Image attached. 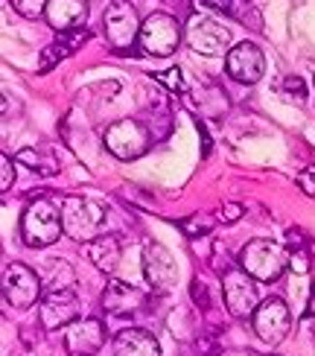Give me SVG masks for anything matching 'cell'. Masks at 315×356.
<instances>
[{"label": "cell", "instance_id": "cell-1", "mask_svg": "<svg viewBox=\"0 0 315 356\" xmlns=\"http://www.w3.org/2000/svg\"><path fill=\"white\" fill-rule=\"evenodd\" d=\"M65 234V222H62V207L53 199H35L24 207L21 216V236L29 248H47L58 243V236Z\"/></svg>", "mask_w": 315, "mask_h": 356}, {"label": "cell", "instance_id": "cell-2", "mask_svg": "<svg viewBox=\"0 0 315 356\" xmlns=\"http://www.w3.org/2000/svg\"><path fill=\"white\" fill-rule=\"evenodd\" d=\"M292 263V251L272 240H251L239 251V266L257 280V284H275Z\"/></svg>", "mask_w": 315, "mask_h": 356}, {"label": "cell", "instance_id": "cell-3", "mask_svg": "<svg viewBox=\"0 0 315 356\" xmlns=\"http://www.w3.org/2000/svg\"><path fill=\"white\" fill-rule=\"evenodd\" d=\"M105 219H108V207L94 202V199H79L70 196L62 202V222H65V234L76 243H91L105 231Z\"/></svg>", "mask_w": 315, "mask_h": 356}, {"label": "cell", "instance_id": "cell-4", "mask_svg": "<svg viewBox=\"0 0 315 356\" xmlns=\"http://www.w3.org/2000/svg\"><path fill=\"white\" fill-rule=\"evenodd\" d=\"M102 143L117 161H138L152 146V131L140 120H117L105 129Z\"/></svg>", "mask_w": 315, "mask_h": 356}, {"label": "cell", "instance_id": "cell-5", "mask_svg": "<svg viewBox=\"0 0 315 356\" xmlns=\"http://www.w3.org/2000/svg\"><path fill=\"white\" fill-rule=\"evenodd\" d=\"M140 26L143 24L129 0H111V3L105 6L102 29H105V41H108L114 50H120V53L131 50L134 44L140 41Z\"/></svg>", "mask_w": 315, "mask_h": 356}, {"label": "cell", "instance_id": "cell-6", "mask_svg": "<svg viewBox=\"0 0 315 356\" xmlns=\"http://www.w3.org/2000/svg\"><path fill=\"white\" fill-rule=\"evenodd\" d=\"M222 295H225V307L234 318H248L257 313L260 307V292H257V280H254L243 266H231L222 275Z\"/></svg>", "mask_w": 315, "mask_h": 356}, {"label": "cell", "instance_id": "cell-7", "mask_svg": "<svg viewBox=\"0 0 315 356\" xmlns=\"http://www.w3.org/2000/svg\"><path fill=\"white\" fill-rule=\"evenodd\" d=\"M140 50L149 56H172L175 47L181 44V24L167 12H152L140 26Z\"/></svg>", "mask_w": 315, "mask_h": 356}, {"label": "cell", "instance_id": "cell-8", "mask_svg": "<svg viewBox=\"0 0 315 356\" xmlns=\"http://www.w3.org/2000/svg\"><path fill=\"white\" fill-rule=\"evenodd\" d=\"M184 38L190 47L202 56H222V53H231V47H234L231 29L222 21L210 18V15H193Z\"/></svg>", "mask_w": 315, "mask_h": 356}, {"label": "cell", "instance_id": "cell-9", "mask_svg": "<svg viewBox=\"0 0 315 356\" xmlns=\"http://www.w3.org/2000/svg\"><path fill=\"white\" fill-rule=\"evenodd\" d=\"M3 298L15 309H29L35 301L44 298L41 277L24 263H6L3 266Z\"/></svg>", "mask_w": 315, "mask_h": 356}, {"label": "cell", "instance_id": "cell-10", "mask_svg": "<svg viewBox=\"0 0 315 356\" xmlns=\"http://www.w3.org/2000/svg\"><path fill=\"white\" fill-rule=\"evenodd\" d=\"M251 321H254V333L260 336V342H266L268 348H277L292 330V309L286 307L283 298H266L260 301Z\"/></svg>", "mask_w": 315, "mask_h": 356}, {"label": "cell", "instance_id": "cell-11", "mask_svg": "<svg viewBox=\"0 0 315 356\" xmlns=\"http://www.w3.org/2000/svg\"><path fill=\"white\" fill-rule=\"evenodd\" d=\"M105 336H108L105 324L91 316L70 321L67 327L58 330V339H62V345L70 356H97L99 348L105 345Z\"/></svg>", "mask_w": 315, "mask_h": 356}, {"label": "cell", "instance_id": "cell-12", "mask_svg": "<svg viewBox=\"0 0 315 356\" xmlns=\"http://www.w3.org/2000/svg\"><path fill=\"white\" fill-rule=\"evenodd\" d=\"M82 313V301L76 289H62V292H47L41 298V324L44 330L58 333L62 327H67L70 321H76Z\"/></svg>", "mask_w": 315, "mask_h": 356}, {"label": "cell", "instance_id": "cell-13", "mask_svg": "<svg viewBox=\"0 0 315 356\" xmlns=\"http://www.w3.org/2000/svg\"><path fill=\"white\" fill-rule=\"evenodd\" d=\"M225 70H228L231 79L243 82V85H254V82H260L263 70H266V56L257 44L239 41L231 47V53L225 56Z\"/></svg>", "mask_w": 315, "mask_h": 356}, {"label": "cell", "instance_id": "cell-14", "mask_svg": "<svg viewBox=\"0 0 315 356\" xmlns=\"http://www.w3.org/2000/svg\"><path fill=\"white\" fill-rule=\"evenodd\" d=\"M143 272H146V284L161 295L170 292L178 280L175 257L161 243H152V240L143 245Z\"/></svg>", "mask_w": 315, "mask_h": 356}, {"label": "cell", "instance_id": "cell-15", "mask_svg": "<svg viewBox=\"0 0 315 356\" xmlns=\"http://www.w3.org/2000/svg\"><path fill=\"white\" fill-rule=\"evenodd\" d=\"M102 309L111 318H134L143 309V295L123 280H108L102 289Z\"/></svg>", "mask_w": 315, "mask_h": 356}, {"label": "cell", "instance_id": "cell-16", "mask_svg": "<svg viewBox=\"0 0 315 356\" xmlns=\"http://www.w3.org/2000/svg\"><path fill=\"white\" fill-rule=\"evenodd\" d=\"M88 0H50L47 3V24L56 33H70V29H82L88 21Z\"/></svg>", "mask_w": 315, "mask_h": 356}, {"label": "cell", "instance_id": "cell-17", "mask_svg": "<svg viewBox=\"0 0 315 356\" xmlns=\"http://www.w3.org/2000/svg\"><path fill=\"white\" fill-rule=\"evenodd\" d=\"M88 38H91V33H88V29H70V33H58L50 47H44V53H41V65H38V73H50L58 62H65L67 56L76 53Z\"/></svg>", "mask_w": 315, "mask_h": 356}, {"label": "cell", "instance_id": "cell-18", "mask_svg": "<svg viewBox=\"0 0 315 356\" xmlns=\"http://www.w3.org/2000/svg\"><path fill=\"white\" fill-rule=\"evenodd\" d=\"M114 356H161V345L149 330L129 327L114 336Z\"/></svg>", "mask_w": 315, "mask_h": 356}, {"label": "cell", "instance_id": "cell-19", "mask_svg": "<svg viewBox=\"0 0 315 356\" xmlns=\"http://www.w3.org/2000/svg\"><path fill=\"white\" fill-rule=\"evenodd\" d=\"M88 257H91V263L99 272L114 275V269L120 266V257H123V248H120V240L114 234H102L88 243Z\"/></svg>", "mask_w": 315, "mask_h": 356}, {"label": "cell", "instance_id": "cell-20", "mask_svg": "<svg viewBox=\"0 0 315 356\" xmlns=\"http://www.w3.org/2000/svg\"><path fill=\"white\" fill-rule=\"evenodd\" d=\"M44 284V295L47 292H62V289H76V272L67 260H53L47 263V272L41 277Z\"/></svg>", "mask_w": 315, "mask_h": 356}, {"label": "cell", "instance_id": "cell-21", "mask_svg": "<svg viewBox=\"0 0 315 356\" xmlns=\"http://www.w3.org/2000/svg\"><path fill=\"white\" fill-rule=\"evenodd\" d=\"M18 161H21V164H26L29 170L41 172V175L58 172V164L53 161V155H44V152H38V149H21V152H18Z\"/></svg>", "mask_w": 315, "mask_h": 356}, {"label": "cell", "instance_id": "cell-22", "mask_svg": "<svg viewBox=\"0 0 315 356\" xmlns=\"http://www.w3.org/2000/svg\"><path fill=\"white\" fill-rule=\"evenodd\" d=\"M216 228V216L213 213H193L181 222V231L187 236H207L210 231Z\"/></svg>", "mask_w": 315, "mask_h": 356}, {"label": "cell", "instance_id": "cell-23", "mask_svg": "<svg viewBox=\"0 0 315 356\" xmlns=\"http://www.w3.org/2000/svg\"><path fill=\"white\" fill-rule=\"evenodd\" d=\"M47 3L50 0H12V9L24 18H38V15H47Z\"/></svg>", "mask_w": 315, "mask_h": 356}, {"label": "cell", "instance_id": "cell-24", "mask_svg": "<svg viewBox=\"0 0 315 356\" xmlns=\"http://www.w3.org/2000/svg\"><path fill=\"white\" fill-rule=\"evenodd\" d=\"M155 82L163 85L167 91H175V94H181L184 91V82H181V70L178 67H170V70H161L155 73Z\"/></svg>", "mask_w": 315, "mask_h": 356}, {"label": "cell", "instance_id": "cell-25", "mask_svg": "<svg viewBox=\"0 0 315 356\" xmlns=\"http://www.w3.org/2000/svg\"><path fill=\"white\" fill-rule=\"evenodd\" d=\"M190 295H193V304H196L202 313H207L210 309V292H207V286H204V280H199V277H193V284H190Z\"/></svg>", "mask_w": 315, "mask_h": 356}, {"label": "cell", "instance_id": "cell-26", "mask_svg": "<svg viewBox=\"0 0 315 356\" xmlns=\"http://www.w3.org/2000/svg\"><path fill=\"white\" fill-rule=\"evenodd\" d=\"M283 94H286V97H295L298 102H307V85H304V79H298V76H286V79H283Z\"/></svg>", "mask_w": 315, "mask_h": 356}, {"label": "cell", "instance_id": "cell-27", "mask_svg": "<svg viewBox=\"0 0 315 356\" xmlns=\"http://www.w3.org/2000/svg\"><path fill=\"white\" fill-rule=\"evenodd\" d=\"M12 184H15V167H12V158L3 152L0 155V190H12Z\"/></svg>", "mask_w": 315, "mask_h": 356}, {"label": "cell", "instance_id": "cell-28", "mask_svg": "<svg viewBox=\"0 0 315 356\" xmlns=\"http://www.w3.org/2000/svg\"><path fill=\"white\" fill-rule=\"evenodd\" d=\"M193 6L196 9H210V12H239L234 0H193Z\"/></svg>", "mask_w": 315, "mask_h": 356}, {"label": "cell", "instance_id": "cell-29", "mask_svg": "<svg viewBox=\"0 0 315 356\" xmlns=\"http://www.w3.org/2000/svg\"><path fill=\"white\" fill-rule=\"evenodd\" d=\"M286 243H289V251H292V254H298V251H309V248H307V240H304V234H301V228H289V231H286Z\"/></svg>", "mask_w": 315, "mask_h": 356}, {"label": "cell", "instance_id": "cell-30", "mask_svg": "<svg viewBox=\"0 0 315 356\" xmlns=\"http://www.w3.org/2000/svg\"><path fill=\"white\" fill-rule=\"evenodd\" d=\"M298 187H301L307 196L315 199V167H307L301 175H298Z\"/></svg>", "mask_w": 315, "mask_h": 356}, {"label": "cell", "instance_id": "cell-31", "mask_svg": "<svg viewBox=\"0 0 315 356\" xmlns=\"http://www.w3.org/2000/svg\"><path fill=\"white\" fill-rule=\"evenodd\" d=\"M239 216H243V207L234 204V202H225V204L219 207V213H216V219H222V222H234V219H239Z\"/></svg>", "mask_w": 315, "mask_h": 356}, {"label": "cell", "instance_id": "cell-32", "mask_svg": "<svg viewBox=\"0 0 315 356\" xmlns=\"http://www.w3.org/2000/svg\"><path fill=\"white\" fill-rule=\"evenodd\" d=\"M196 350H202L204 356H216L219 353V342H213V336H199L196 339Z\"/></svg>", "mask_w": 315, "mask_h": 356}, {"label": "cell", "instance_id": "cell-33", "mask_svg": "<svg viewBox=\"0 0 315 356\" xmlns=\"http://www.w3.org/2000/svg\"><path fill=\"white\" fill-rule=\"evenodd\" d=\"M248 15H257V12H243V15H239V21H245ZM251 21H254V26H260V21H257V18H251Z\"/></svg>", "mask_w": 315, "mask_h": 356}]
</instances>
